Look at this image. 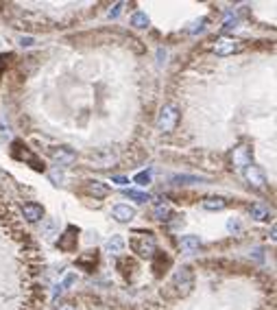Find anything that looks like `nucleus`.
Segmentation results:
<instances>
[{
    "label": "nucleus",
    "mask_w": 277,
    "mask_h": 310,
    "mask_svg": "<svg viewBox=\"0 0 277 310\" xmlns=\"http://www.w3.org/2000/svg\"><path fill=\"white\" fill-rule=\"evenodd\" d=\"M124 247H127V243H124L123 236H111L105 245L107 253H111V256H120V253L124 251Z\"/></svg>",
    "instance_id": "nucleus-20"
},
{
    "label": "nucleus",
    "mask_w": 277,
    "mask_h": 310,
    "mask_svg": "<svg viewBox=\"0 0 277 310\" xmlns=\"http://www.w3.org/2000/svg\"><path fill=\"white\" fill-rule=\"evenodd\" d=\"M227 229L231 231V234H240V231H242L240 221H238V218H229V221H227Z\"/></svg>",
    "instance_id": "nucleus-27"
},
{
    "label": "nucleus",
    "mask_w": 277,
    "mask_h": 310,
    "mask_svg": "<svg viewBox=\"0 0 277 310\" xmlns=\"http://www.w3.org/2000/svg\"><path fill=\"white\" fill-rule=\"evenodd\" d=\"M48 155L53 157L59 166H70V164H75V160H77L75 148H70V147H50Z\"/></svg>",
    "instance_id": "nucleus-8"
},
{
    "label": "nucleus",
    "mask_w": 277,
    "mask_h": 310,
    "mask_svg": "<svg viewBox=\"0 0 277 310\" xmlns=\"http://www.w3.org/2000/svg\"><path fill=\"white\" fill-rule=\"evenodd\" d=\"M151 260H153L151 269H153V275L157 279L164 277V275L168 273V269L172 266V256H170V253H166V251H159V249L153 253V258H151Z\"/></svg>",
    "instance_id": "nucleus-7"
},
{
    "label": "nucleus",
    "mask_w": 277,
    "mask_h": 310,
    "mask_svg": "<svg viewBox=\"0 0 277 310\" xmlns=\"http://www.w3.org/2000/svg\"><path fill=\"white\" fill-rule=\"evenodd\" d=\"M149 24H151V20H149V16H146L144 11H136L131 16V26H133V29H149Z\"/></svg>",
    "instance_id": "nucleus-22"
},
{
    "label": "nucleus",
    "mask_w": 277,
    "mask_h": 310,
    "mask_svg": "<svg viewBox=\"0 0 277 310\" xmlns=\"http://www.w3.org/2000/svg\"><path fill=\"white\" fill-rule=\"evenodd\" d=\"M136 208H131V205H124V203H118L111 208V216L116 218L118 223H131L133 218H136Z\"/></svg>",
    "instance_id": "nucleus-12"
},
{
    "label": "nucleus",
    "mask_w": 277,
    "mask_h": 310,
    "mask_svg": "<svg viewBox=\"0 0 277 310\" xmlns=\"http://www.w3.org/2000/svg\"><path fill=\"white\" fill-rule=\"evenodd\" d=\"M249 214H251V218L253 221H260V223H268L271 221V210L268 208H264L262 203H253V205H249Z\"/></svg>",
    "instance_id": "nucleus-17"
},
{
    "label": "nucleus",
    "mask_w": 277,
    "mask_h": 310,
    "mask_svg": "<svg viewBox=\"0 0 277 310\" xmlns=\"http://www.w3.org/2000/svg\"><path fill=\"white\" fill-rule=\"evenodd\" d=\"M120 7H123V2L114 4V9H109V17H111V20H116V17H118V13H120Z\"/></svg>",
    "instance_id": "nucleus-32"
},
{
    "label": "nucleus",
    "mask_w": 277,
    "mask_h": 310,
    "mask_svg": "<svg viewBox=\"0 0 277 310\" xmlns=\"http://www.w3.org/2000/svg\"><path fill=\"white\" fill-rule=\"evenodd\" d=\"M11 157H15V160H20V162H27L33 170H37V173H46V164L22 142V140H14V142H11Z\"/></svg>",
    "instance_id": "nucleus-2"
},
{
    "label": "nucleus",
    "mask_w": 277,
    "mask_h": 310,
    "mask_svg": "<svg viewBox=\"0 0 277 310\" xmlns=\"http://www.w3.org/2000/svg\"><path fill=\"white\" fill-rule=\"evenodd\" d=\"M229 205V201L225 199V196H207L205 201H203V208L207 210V212H220V210H225Z\"/></svg>",
    "instance_id": "nucleus-18"
},
{
    "label": "nucleus",
    "mask_w": 277,
    "mask_h": 310,
    "mask_svg": "<svg viewBox=\"0 0 277 310\" xmlns=\"http://www.w3.org/2000/svg\"><path fill=\"white\" fill-rule=\"evenodd\" d=\"M48 177L53 179V183H55V186H59V183L63 181V175L59 173V170H53V173H48Z\"/></svg>",
    "instance_id": "nucleus-28"
},
{
    "label": "nucleus",
    "mask_w": 277,
    "mask_h": 310,
    "mask_svg": "<svg viewBox=\"0 0 277 310\" xmlns=\"http://www.w3.org/2000/svg\"><path fill=\"white\" fill-rule=\"evenodd\" d=\"M118 271H120V275H123L124 279H133V275H136V269H138V262L133 260V258H120L118 260Z\"/></svg>",
    "instance_id": "nucleus-16"
},
{
    "label": "nucleus",
    "mask_w": 277,
    "mask_h": 310,
    "mask_svg": "<svg viewBox=\"0 0 277 310\" xmlns=\"http://www.w3.org/2000/svg\"><path fill=\"white\" fill-rule=\"evenodd\" d=\"M157 59H159V64H164V59H166V52L159 50V52H157Z\"/></svg>",
    "instance_id": "nucleus-36"
},
{
    "label": "nucleus",
    "mask_w": 277,
    "mask_h": 310,
    "mask_svg": "<svg viewBox=\"0 0 277 310\" xmlns=\"http://www.w3.org/2000/svg\"><path fill=\"white\" fill-rule=\"evenodd\" d=\"M170 181H172V186H185V183H201V181H205V179L194 177V175H175Z\"/></svg>",
    "instance_id": "nucleus-23"
},
{
    "label": "nucleus",
    "mask_w": 277,
    "mask_h": 310,
    "mask_svg": "<svg viewBox=\"0 0 277 310\" xmlns=\"http://www.w3.org/2000/svg\"><path fill=\"white\" fill-rule=\"evenodd\" d=\"M42 236H44L46 240H53L55 236H59V234H57V223H55L53 218H46V221H44V227H42Z\"/></svg>",
    "instance_id": "nucleus-24"
},
{
    "label": "nucleus",
    "mask_w": 277,
    "mask_h": 310,
    "mask_svg": "<svg viewBox=\"0 0 277 310\" xmlns=\"http://www.w3.org/2000/svg\"><path fill=\"white\" fill-rule=\"evenodd\" d=\"M177 122H179V107L172 103L164 105L157 114V129L162 131V133H170L177 127Z\"/></svg>",
    "instance_id": "nucleus-4"
},
{
    "label": "nucleus",
    "mask_w": 277,
    "mask_h": 310,
    "mask_svg": "<svg viewBox=\"0 0 277 310\" xmlns=\"http://www.w3.org/2000/svg\"><path fill=\"white\" fill-rule=\"evenodd\" d=\"M55 245H57V249H59V251H63V253L77 251V247H79V227L68 225L66 231L59 234V238H57V243H55Z\"/></svg>",
    "instance_id": "nucleus-5"
},
{
    "label": "nucleus",
    "mask_w": 277,
    "mask_h": 310,
    "mask_svg": "<svg viewBox=\"0 0 277 310\" xmlns=\"http://www.w3.org/2000/svg\"><path fill=\"white\" fill-rule=\"evenodd\" d=\"M245 177H246V181L253 183L255 188H264V186H266V177H264V173H262V168H260V166L249 164L245 168Z\"/></svg>",
    "instance_id": "nucleus-15"
},
{
    "label": "nucleus",
    "mask_w": 277,
    "mask_h": 310,
    "mask_svg": "<svg viewBox=\"0 0 277 310\" xmlns=\"http://www.w3.org/2000/svg\"><path fill=\"white\" fill-rule=\"evenodd\" d=\"M251 157H253V153H251L249 147H238V148H233V153H231V160H233V166H236V168H246V166L251 164Z\"/></svg>",
    "instance_id": "nucleus-14"
},
{
    "label": "nucleus",
    "mask_w": 277,
    "mask_h": 310,
    "mask_svg": "<svg viewBox=\"0 0 277 310\" xmlns=\"http://www.w3.org/2000/svg\"><path fill=\"white\" fill-rule=\"evenodd\" d=\"M242 42H238V39L233 37H227V35H223V37H216L214 44H212V50L216 52V55L220 57H227V55H233V52H240L242 50Z\"/></svg>",
    "instance_id": "nucleus-6"
},
{
    "label": "nucleus",
    "mask_w": 277,
    "mask_h": 310,
    "mask_svg": "<svg viewBox=\"0 0 277 310\" xmlns=\"http://www.w3.org/2000/svg\"><path fill=\"white\" fill-rule=\"evenodd\" d=\"M57 310H79V308H77V306L72 304V301H66V304H62Z\"/></svg>",
    "instance_id": "nucleus-33"
},
{
    "label": "nucleus",
    "mask_w": 277,
    "mask_h": 310,
    "mask_svg": "<svg viewBox=\"0 0 277 310\" xmlns=\"http://www.w3.org/2000/svg\"><path fill=\"white\" fill-rule=\"evenodd\" d=\"M129 247H131L133 253H138L140 258H146V260H151L153 253L157 251V243H155L151 231L146 236H133V238H129Z\"/></svg>",
    "instance_id": "nucleus-3"
},
{
    "label": "nucleus",
    "mask_w": 277,
    "mask_h": 310,
    "mask_svg": "<svg viewBox=\"0 0 277 310\" xmlns=\"http://www.w3.org/2000/svg\"><path fill=\"white\" fill-rule=\"evenodd\" d=\"M179 245L185 249L188 253H192V251H197L199 247H201V238L199 236H194V234H188V236H181V240H179Z\"/></svg>",
    "instance_id": "nucleus-21"
},
{
    "label": "nucleus",
    "mask_w": 277,
    "mask_h": 310,
    "mask_svg": "<svg viewBox=\"0 0 277 310\" xmlns=\"http://www.w3.org/2000/svg\"><path fill=\"white\" fill-rule=\"evenodd\" d=\"M83 192L88 196H94V199H105L107 195H109V186L103 181H98V179H90V181L83 183Z\"/></svg>",
    "instance_id": "nucleus-10"
},
{
    "label": "nucleus",
    "mask_w": 277,
    "mask_h": 310,
    "mask_svg": "<svg viewBox=\"0 0 277 310\" xmlns=\"http://www.w3.org/2000/svg\"><path fill=\"white\" fill-rule=\"evenodd\" d=\"M233 26H236V17L227 16V20H225V26H223V29H225V31H231Z\"/></svg>",
    "instance_id": "nucleus-31"
},
{
    "label": "nucleus",
    "mask_w": 277,
    "mask_h": 310,
    "mask_svg": "<svg viewBox=\"0 0 277 310\" xmlns=\"http://www.w3.org/2000/svg\"><path fill=\"white\" fill-rule=\"evenodd\" d=\"M20 44H22V46H33L35 39H33V37H20Z\"/></svg>",
    "instance_id": "nucleus-34"
},
{
    "label": "nucleus",
    "mask_w": 277,
    "mask_h": 310,
    "mask_svg": "<svg viewBox=\"0 0 277 310\" xmlns=\"http://www.w3.org/2000/svg\"><path fill=\"white\" fill-rule=\"evenodd\" d=\"M203 24H205V17H201L199 22H194L192 29H190V33H197V31H203Z\"/></svg>",
    "instance_id": "nucleus-30"
},
{
    "label": "nucleus",
    "mask_w": 277,
    "mask_h": 310,
    "mask_svg": "<svg viewBox=\"0 0 277 310\" xmlns=\"http://www.w3.org/2000/svg\"><path fill=\"white\" fill-rule=\"evenodd\" d=\"M194 288V271L192 266L184 264L181 269L175 271L170 284L162 288V297L164 299H179V297H185L190 291Z\"/></svg>",
    "instance_id": "nucleus-1"
},
{
    "label": "nucleus",
    "mask_w": 277,
    "mask_h": 310,
    "mask_svg": "<svg viewBox=\"0 0 277 310\" xmlns=\"http://www.w3.org/2000/svg\"><path fill=\"white\" fill-rule=\"evenodd\" d=\"M111 181H114V183H118L120 188H124V186H127V183H129V179H127V177H123V175H114V177H111Z\"/></svg>",
    "instance_id": "nucleus-29"
},
{
    "label": "nucleus",
    "mask_w": 277,
    "mask_h": 310,
    "mask_svg": "<svg viewBox=\"0 0 277 310\" xmlns=\"http://www.w3.org/2000/svg\"><path fill=\"white\" fill-rule=\"evenodd\" d=\"M94 160V164L101 166V168H107V166L116 164L118 162V155H116V151H111V148H105V151H94L92 155H90Z\"/></svg>",
    "instance_id": "nucleus-13"
},
{
    "label": "nucleus",
    "mask_w": 277,
    "mask_h": 310,
    "mask_svg": "<svg viewBox=\"0 0 277 310\" xmlns=\"http://www.w3.org/2000/svg\"><path fill=\"white\" fill-rule=\"evenodd\" d=\"M22 216L27 218L29 223H37V221H44V208L35 201H29V203L22 205Z\"/></svg>",
    "instance_id": "nucleus-11"
},
{
    "label": "nucleus",
    "mask_w": 277,
    "mask_h": 310,
    "mask_svg": "<svg viewBox=\"0 0 277 310\" xmlns=\"http://www.w3.org/2000/svg\"><path fill=\"white\" fill-rule=\"evenodd\" d=\"M5 55H0V81H2V72H5Z\"/></svg>",
    "instance_id": "nucleus-35"
},
{
    "label": "nucleus",
    "mask_w": 277,
    "mask_h": 310,
    "mask_svg": "<svg viewBox=\"0 0 277 310\" xmlns=\"http://www.w3.org/2000/svg\"><path fill=\"white\" fill-rule=\"evenodd\" d=\"M124 196L133 199L136 203H146V201H151V196L146 195V192H138V190H124Z\"/></svg>",
    "instance_id": "nucleus-25"
},
{
    "label": "nucleus",
    "mask_w": 277,
    "mask_h": 310,
    "mask_svg": "<svg viewBox=\"0 0 277 310\" xmlns=\"http://www.w3.org/2000/svg\"><path fill=\"white\" fill-rule=\"evenodd\" d=\"M172 216V210H170V205L166 203V201H157V203L153 205V218L155 221H168V218Z\"/></svg>",
    "instance_id": "nucleus-19"
},
{
    "label": "nucleus",
    "mask_w": 277,
    "mask_h": 310,
    "mask_svg": "<svg viewBox=\"0 0 277 310\" xmlns=\"http://www.w3.org/2000/svg\"><path fill=\"white\" fill-rule=\"evenodd\" d=\"M75 266H79V269L85 271V273H94V269L98 266V251L96 249H88V251L81 253V256L75 260Z\"/></svg>",
    "instance_id": "nucleus-9"
},
{
    "label": "nucleus",
    "mask_w": 277,
    "mask_h": 310,
    "mask_svg": "<svg viewBox=\"0 0 277 310\" xmlns=\"http://www.w3.org/2000/svg\"><path fill=\"white\" fill-rule=\"evenodd\" d=\"M133 183H138V186H149V183H151V173H149V170L138 173L136 177H133Z\"/></svg>",
    "instance_id": "nucleus-26"
}]
</instances>
